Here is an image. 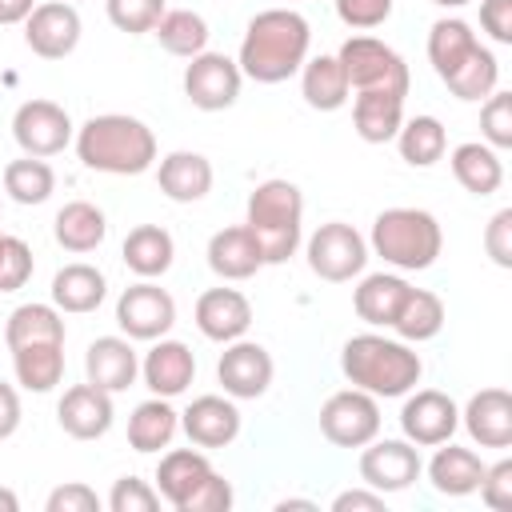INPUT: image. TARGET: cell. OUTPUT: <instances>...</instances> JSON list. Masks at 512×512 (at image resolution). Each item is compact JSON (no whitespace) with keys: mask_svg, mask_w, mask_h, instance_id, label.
Wrapping results in <instances>:
<instances>
[{"mask_svg":"<svg viewBox=\"0 0 512 512\" xmlns=\"http://www.w3.org/2000/svg\"><path fill=\"white\" fill-rule=\"evenodd\" d=\"M80 32H84L80 12L68 0H44L24 20V44L40 60H64V56H72L76 44H80Z\"/></svg>","mask_w":512,"mask_h":512,"instance_id":"9a60e30c","label":"cell"},{"mask_svg":"<svg viewBox=\"0 0 512 512\" xmlns=\"http://www.w3.org/2000/svg\"><path fill=\"white\" fill-rule=\"evenodd\" d=\"M292 508H304V512H320V504H316V500H300V496L276 500V512H292Z\"/></svg>","mask_w":512,"mask_h":512,"instance_id":"9f6ffc18","label":"cell"},{"mask_svg":"<svg viewBox=\"0 0 512 512\" xmlns=\"http://www.w3.org/2000/svg\"><path fill=\"white\" fill-rule=\"evenodd\" d=\"M456 428H460V408L448 392H440V388L404 392V408H400L404 440H412L416 448H436V444L452 440Z\"/></svg>","mask_w":512,"mask_h":512,"instance_id":"7c38bea8","label":"cell"},{"mask_svg":"<svg viewBox=\"0 0 512 512\" xmlns=\"http://www.w3.org/2000/svg\"><path fill=\"white\" fill-rule=\"evenodd\" d=\"M212 160L204 152H192V148H176L168 156H160L156 164V184L160 192L172 200V204H196L212 192Z\"/></svg>","mask_w":512,"mask_h":512,"instance_id":"7402d4cb","label":"cell"},{"mask_svg":"<svg viewBox=\"0 0 512 512\" xmlns=\"http://www.w3.org/2000/svg\"><path fill=\"white\" fill-rule=\"evenodd\" d=\"M240 408L232 396H196L184 412H180V428L188 436V444L196 448H228L240 436Z\"/></svg>","mask_w":512,"mask_h":512,"instance_id":"d6986e66","label":"cell"},{"mask_svg":"<svg viewBox=\"0 0 512 512\" xmlns=\"http://www.w3.org/2000/svg\"><path fill=\"white\" fill-rule=\"evenodd\" d=\"M480 140L496 152L512 148V92H492L480 104Z\"/></svg>","mask_w":512,"mask_h":512,"instance_id":"7bdbcfd3","label":"cell"},{"mask_svg":"<svg viewBox=\"0 0 512 512\" xmlns=\"http://www.w3.org/2000/svg\"><path fill=\"white\" fill-rule=\"evenodd\" d=\"M16 508H20L16 492H12V488H0V512H16Z\"/></svg>","mask_w":512,"mask_h":512,"instance_id":"6f0895ef","label":"cell"},{"mask_svg":"<svg viewBox=\"0 0 512 512\" xmlns=\"http://www.w3.org/2000/svg\"><path fill=\"white\" fill-rule=\"evenodd\" d=\"M40 0H0V24H24Z\"/></svg>","mask_w":512,"mask_h":512,"instance_id":"11a10c76","label":"cell"},{"mask_svg":"<svg viewBox=\"0 0 512 512\" xmlns=\"http://www.w3.org/2000/svg\"><path fill=\"white\" fill-rule=\"evenodd\" d=\"M480 28L496 44H512V0H480Z\"/></svg>","mask_w":512,"mask_h":512,"instance_id":"816d5d0a","label":"cell"},{"mask_svg":"<svg viewBox=\"0 0 512 512\" xmlns=\"http://www.w3.org/2000/svg\"><path fill=\"white\" fill-rule=\"evenodd\" d=\"M244 224L256 236L264 264H284L304 244V192L292 180H260L248 192Z\"/></svg>","mask_w":512,"mask_h":512,"instance_id":"277c9868","label":"cell"},{"mask_svg":"<svg viewBox=\"0 0 512 512\" xmlns=\"http://www.w3.org/2000/svg\"><path fill=\"white\" fill-rule=\"evenodd\" d=\"M388 328L408 344H424V340L440 336V328H444V300L428 288H408V296L396 308Z\"/></svg>","mask_w":512,"mask_h":512,"instance_id":"d590c367","label":"cell"},{"mask_svg":"<svg viewBox=\"0 0 512 512\" xmlns=\"http://www.w3.org/2000/svg\"><path fill=\"white\" fill-rule=\"evenodd\" d=\"M64 336H68V328H64V312L56 304H36L32 300V304L12 308L8 320H4V344H8V352L20 348V344H44V340L64 344Z\"/></svg>","mask_w":512,"mask_h":512,"instance_id":"836d02e7","label":"cell"},{"mask_svg":"<svg viewBox=\"0 0 512 512\" xmlns=\"http://www.w3.org/2000/svg\"><path fill=\"white\" fill-rule=\"evenodd\" d=\"M72 144L80 164L104 176H140L156 164V132L128 112L88 116L76 128Z\"/></svg>","mask_w":512,"mask_h":512,"instance_id":"3957f363","label":"cell"},{"mask_svg":"<svg viewBox=\"0 0 512 512\" xmlns=\"http://www.w3.org/2000/svg\"><path fill=\"white\" fill-rule=\"evenodd\" d=\"M396 148H400V160L412 164V168H432L436 160H444L448 152V132L436 116H412L400 124L396 132Z\"/></svg>","mask_w":512,"mask_h":512,"instance_id":"f35d334b","label":"cell"},{"mask_svg":"<svg viewBox=\"0 0 512 512\" xmlns=\"http://www.w3.org/2000/svg\"><path fill=\"white\" fill-rule=\"evenodd\" d=\"M212 460L200 452V448H168L156 464V492L164 504H172L180 512V504L212 476Z\"/></svg>","mask_w":512,"mask_h":512,"instance_id":"d4e9b609","label":"cell"},{"mask_svg":"<svg viewBox=\"0 0 512 512\" xmlns=\"http://www.w3.org/2000/svg\"><path fill=\"white\" fill-rule=\"evenodd\" d=\"M476 44H480V36L472 32L468 20H460V16H440V20L428 28V64H432V72L444 80L448 72H456V68L464 64V56H468Z\"/></svg>","mask_w":512,"mask_h":512,"instance_id":"8d00e7d4","label":"cell"},{"mask_svg":"<svg viewBox=\"0 0 512 512\" xmlns=\"http://www.w3.org/2000/svg\"><path fill=\"white\" fill-rule=\"evenodd\" d=\"M320 432L336 448H364L380 436V400L360 388H340L320 404Z\"/></svg>","mask_w":512,"mask_h":512,"instance_id":"ba28073f","label":"cell"},{"mask_svg":"<svg viewBox=\"0 0 512 512\" xmlns=\"http://www.w3.org/2000/svg\"><path fill=\"white\" fill-rule=\"evenodd\" d=\"M240 88H244V72L232 56L224 52H200L184 64V96L192 108L200 112H224L240 100Z\"/></svg>","mask_w":512,"mask_h":512,"instance_id":"30bf717a","label":"cell"},{"mask_svg":"<svg viewBox=\"0 0 512 512\" xmlns=\"http://www.w3.org/2000/svg\"><path fill=\"white\" fill-rule=\"evenodd\" d=\"M232 508V484L220 476V472H212L184 504H180V512H228Z\"/></svg>","mask_w":512,"mask_h":512,"instance_id":"f907efd6","label":"cell"},{"mask_svg":"<svg viewBox=\"0 0 512 512\" xmlns=\"http://www.w3.org/2000/svg\"><path fill=\"white\" fill-rule=\"evenodd\" d=\"M332 512H384V492L376 488H344L332 496Z\"/></svg>","mask_w":512,"mask_h":512,"instance_id":"f5cc1de1","label":"cell"},{"mask_svg":"<svg viewBox=\"0 0 512 512\" xmlns=\"http://www.w3.org/2000/svg\"><path fill=\"white\" fill-rule=\"evenodd\" d=\"M52 236L64 252H76V256L96 252L108 236V216L92 200H68L52 220Z\"/></svg>","mask_w":512,"mask_h":512,"instance_id":"1f68e13d","label":"cell"},{"mask_svg":"<svg viewBox=\"0 0 512 512\" xmlns=\"http://www.w3.org/2000/svg\"><path fill=\"white\" fill-rule=\"evenodd\" d=\"M204 256L220 280H252L264 268V252H260L256 236L248 232V224H228V228L212 232Z\"/></svg>","mask_w":512,"mask_h":512,"instance_id":"603a6c76","label":"cell"},{"mask_svg":"<svg viewBox=\"0 0 512 512\" xmlns=\"http://www.w3.org/2000/svg\"><path fill=\"white\" fill-rule=\"evenodd\" d=\"M300 96H304V104L316 108V112H336V108H344V104L352 100V88H348V76H344L340 60L328 56V52L308 56V60L300 64Z\"/></svg>","mask_w":512,"mask_h":512,"instance_id":"4dcf8cb0","label":"cell"},{"mask_svg":"<svg viewBox=\"0 0 512 512\" xmlns=\"http://www.w3.org/2000/svg\"><path fill=\"white\" fill-rule=\"evenodd\" d=\"M368 252H376L384 264H392L396 272H424L436 264V256L444 252V232L440 220L428 208H384L372 220L368 232Z\"/></svg>","mask_w":512,"mask_h":512,"instance_id":"5b68a950","label":"cell"},{"mask_svg":"<svg viewBox=\"0 0 512 512\" xmlns=\"http://www.w3.org/2000/svg\"><path fill=\"white\" fill-rule=\"evenodd\" d=\"M100 504L104 500L96 496V488H88L84 480H68V484L48 492L44 512H100Z\"/></svg>","mask_w":512,"mask_h":512,"instance_id":"c3c4849f","label":"cell"},{"mask_svg":"<svg viewBox=\"0 0 512 512\" xmlns=\"http://www.w3.org/2000/svg\"><path fill=\"white\" fill-rule=\"evenodd\" d=\"M424 460L412 440H368L360 448V480L376 492H404L420 480Z\"/></svg>","mask_w":512,"mask_h":512,"instance_id":"5bb4252c","label":"cell"},{"mask_svg":"<svg viewBox=\"0 0 512 512\" xmlns=\"http://www.w3.org/2000/svg\"><path fill=\"white\" fill-rule=\"evenodd\" d=\"M140 376L148 384L152 396H164V400H176L188 392V384L196 380V356L184 340H172V336H160L152 340V348L144 352L140 360Z\"/></svg>","mask_w":512,"mask_h":512,"instance_id":"e0dca14e","label":"cell"},{"mask_svg":"<svg viewBox=\"0 0 512 512\" xmlns=\"http://www.w3.org/2000/svg\"><path fill=\"white\" fill-rule=\"evenodd\" d=\"M408 280L400 276V272H360V284L352 288V308H356V316L364 320V324H372V328H388L392 324V316H396V308L404 304V296H408Z\"/></svg>","mask_w":512,"mask_h":512,"instance_id":"f546056e","label":"cell"},{"mask_svg":"<svg viewBox=\"0 0 512 512\" xmlns=\"http://www.w3.org/2000/svg\"><path fill=\"white\" fill-rule=\"evenodd\" d=\"M104 12H108V24L128 32V36H144L156 28V20L168 12L164 0H104Z\"/></svg>","mask_w":512,"mask_h":512,"instance_id":"b9f144b4","label":"cell"},{"mask_svg":"<svg viewBox=\"0 0 512 512\" xmlns=\"http://www.w3.org/2000/svg\"><path fill=\"white\" fill-rule=\"evenodd\" d=\"M432 4H440V8H464V4H472V0H432Z\"/></svg>","mask_w":512,"mask_h":512,"instance_id":"680465c9","label":"cell"},{"mask_svg":"<svg viewBox=\"0 0 512 512\" xmlns=\"http://www.w3.org/2000/svg\"><path fill=\"white\" fill-rule=\"evenodd\" d=\"M460 428L480 448H512V392L480 388L460 408Z\"/></svg>","mask_w":512,"mask_h":512,"instance_id":"44dd1931","label":"cell"},{"mask_svg":"<svg viewBox=\"0 0 512 512\" xmlns=\"http://www.w3.org/2000/svg\"><path fill=\"white\" fill-rule=\"evenodd\" d=\"M104 504H108V512H156L160 508V492L140 476H120Z\"/></svg>","mask_w":512,"mask_h":512,"instance_id":"ee69618b","label":"cell"},{"mask_svg":"<svg viewBox=\"0 0 512 512\" xmlns=\"http://www.w3.org/2000/svg\"><path fill=\"white\" fill-rule=\"evenodd\" d=\"M368 240L352 228V224H344V220H328V224H320L308 240H304V260H308V268L320 276V280H328V284H348V280H356L364 268H368Z\"/></svg>","mask_w":512,"mask_h":512,"instance_id":"52a82bcc","label":"cell"},{"mask_svg":"<svg viewBox=\"0 0 512 512\" xmlns=\"http://www.w3.org/2000/svg\"><path fill=\"white\" fill-rule=\"evenodd\" d=\"M116 420L112 408V392L96 388V384H72L64 388L60 404H56V424L72 436V440H100Z\"/></svg>","mask_w":512,"mask_h":512,"instance_id":"ac0fdd59","label":"cell"},{"mask_svg":"<svg viewBox=\"0 0 512 512\" xmlns=\"http://www.w3.org/2000/svg\"><path fill=\"white\" fill-rule=\"evenodd\" d=\"M340 372L352 388L376 396V400H396L420 384L424 360L420 352L400 340V336H380V332H360L344 340L340 348Z\"/></svg>","mask_w":512,"mask_h":512,"instance_id":"7a4b0ae2","label":"cell"},{"mask_svg":"<svg viewBox=\"0 0 512 512\" xmlns=\"http://www.w3.org/2000/svg\"><path fill=\"white\" fill-rule=\"evenodd\" d=\"M392 4L396 0H336V16L356 32H372L392 16Z\"/></svg>","mask_w":512,"mask_h":512,"instance_id":"bcb514c9","label":"cell"},{"mask_svg":"<svg viewBox=\"0 0 512 512\" xmlns=\"http://www.w3.org/2000/svg\"><path fill=\"white\" fill-rule=\"evenodd\" d=\"M480 500L496 512H508L512 508V460H496V464H484V476H480Z\"/></svg>","mask_w":512,"mask_h":512,"instance_id":"7dc6e473","label":"cell"},{"mask_svg":"<svg viewBox=\"0 0 512 512\" xmlns=\"http://www.w3.org/2000/svg\"><path fill=\"white\" fill-rule=\"evenodd\" d=\"M32 268H36L32 248H28L20 236H8V240H4V260H0V292L24 288V284L32 280Z\"/></svg>","mask_w":512,"mask_h":512,"instance_id":"f6af8a7d","label":"cell"},{"mask_svg":"<svg viewBox=\"0 0 512 512\" xmlns=\"http://www.w3.org/2000/svg\"><path fill=\"white\" fill-rule=\"evenodd\" d=\"M192 320L200 328L204 340H216V344H232L240 336H248L252 328V304L240 288H208L196 296V308H192Z\"/></svg>","mask_w":512,"mask_h":512,"instance_id":"2e32d148","label":"cell"},{"mask_svg":"<svg viewBox=\"0 0 512 512\" xmlns=\"http://www.w3.org/2000/svg\"><path fill=\"white\" fill-rule=\"evenodd\" d=\"M12 372L24 392H52L64 380V344H20L12 348Z\"/></svg>","mask_w":512,"mask_h":512,"instance_id":"e575fe53","label":"cell"},{"mask_svg":"<svg viewBox=\"0 0 512 512\" xmlns=\"http://www.w3.org/2000/svg\"><path fill=\"white\" fill-rule=\"evenodd\" d=\"M116 324L128 340H160L176 324V300L156 280H136L116 300Z\"/></svg>","mask_w":512,"mask_h":512,"instance_id":"8fae6325","label":"cell"},{"mask_svg":"<svg viewBox=\"0 0 512 512\" xmlns=\"http://www.w3.org/2000/svg\"><path fill=\"white\" fill-rule=\"evenodd\" d=\"M444 84H448V92L456 100H484V96H492L500 88V60H496V52L488 44H476L464 56V64L444 76Z\"/></svg>","mask_w":512,"mask_h":512,"instance_id":"ab89813d","label":"cell"},{"mask_svg":"<svg viewBox=\"0 0 512 512\" xmlns=\"http://www.w3.org/2000/svg\"><path fill=\"white\" fill-rule=\"evenodd\" d=\"M448 164H452V176L464 192L472 196H492L500 192L504 184V160L496 148H488L484 140H464L448 152Z\"/></svg>","mask_w":512,"mask_h":512,"instance_id":"f1b7e54d","label":"cell"},{"mask_svg":"<svg viewBox=\"0 0 512 512\" xmlns=\"http://www.w3.org/2000/svg\"><path fill=\"white\" fill-rule=\"evenodd\" d=\"M344 76H348V88L352 92H372V88H392V92H408L412 88V76H408V64L404 56L376 40V36H348L336 52Z\"/></svg>","mask_w":512,"mask_h":512,"instance_id":"8992f818","label":"cell"},{"mask_svg":"<svg viewBox=\"0 0 512 512\" xmlns=\"http://www.w3.org/2000/svg\"><path fill=\"white\" fill-rule=\"evenodd\" d=\"M140 376V352L132 348V340L120 336H96L84 352V380L104 388V392H128Z\"/></svg>","mask_w":512,"mask_h":512,"instance_id":"ffe728a7","label":"cell"},{"mask_svg":"<svg viewBox=\"0 0 512 512\" xmlns=\"http://www.w3.org/2000/svg\"><path fill=\"white\" fill-rule=\"evenodd\" d=\"M272 376H276L272 352L244 336L224 344V352L216 360V380H220L224 396H232V400H260L272 388Z\"/></svg>","mask_w":512,"mask_h":512,"instance_id":"4fadbf2b","label":"cell"},{"mask_svg":"<svg viewBox=\"0 0 512 512\" xmlns=\"http://www.w3.org/2000/svg\"><path fill=\"white\" fill-rule=\"evenodd\" d=\"M52 304L60 308V312H68V316H84V312H96L100 304H104V296H108V280H104V272L96 268V264H84V260H76V264H64L56 276H52Z\"/></svg>","mask_w":512,"mask_h":512,"instance_id":"83f0119b","label":"cell"},{"mask_svg":"<svg viewBox=\"0 0 512 512\" xmlns=\"http://www.w3.org/2000/svg\"><path fill=\"white\" fill-rule=\"evenodd\" d=\"M404 100H408V92H392V88L356 92L352 96V128H356V136L364 144L396 140V132L404 124Z\"/></svg>","mask_w":512,"mask_h":512,"instance_id":"cb8c5ba5","label":"cell"},{"mask_svg":"<svg viewBox=\"0 0 512 512\" xmlns=\"http://www.w3.org/2000/svg\"><path fill=\"white\" fill-rule=\"evenodd\" d=\"M72 136H76V124L64 112V104H56V100L36 96V100H24L12 112V140L20 144L24 156L48 160V156L64 152L72 144Z\"/></svg>","mask_w":512,"mask_h":512,"instance_id":"9c48e42d","label":"cell"},{"mask_svg":"<svg viewBox=\"0 0 512 512\" xmlns=\"http://www.w3.org/2000/svg\"><path fill=\"white\" fill-rule=\"evenodd\" d=\"M152 36L160 40V48L168 52V56H184V60H192V56H200L204 48H208V20L200 16V12H192V8H168L160 20H156V28H152Z\"/></svg>","mask_w":512,"mask_h":512,"instance_id":"74e56055","label":"cell"},{"mask_svg":"<svg viewBox=\"0 0 512 512\" xmlns=\"http://www.w3.org/2000/svg\"><path fill=\"white\" fill-rule=\"evenodd\" d=\"M312 48V24L296 8H264L248 20L236 64L256 84H284L300 72Z\"/></svg>","mask_w":512,"mask_h":512,"instance_id":"6da1fadb","label":"cell"},{"mask_svg":"<svg viewBox=\"0 0 512 512\" xmlns=\"http://www.w3.org/2000/svg\"><path fill=\"white\" fill-rule=\"evenodd\" d=\"M120 260L124 268L136 276V280H160L172 260H176V240L168 228L160 224H136L128 236H124V248H120Z\"/></svg>","mask_w":512,"mask_h":512,"instance_id":"484cf974","label":"cell"},{"mask_svg":"<svg viewBox=\"0 0 512 512\" xmlns=\"http://www.w3.org/2000/svg\"><path fill=\"white\" fill-rule=\"evenodd\" d=\"M20 392L12 388V384H4L0 380V440H8V436H16V428H20Z\"/></svg>","mask_w":512,"mask_h":512,"instance_id":"db71d44e","label":"cell"},{"mask_svg":"<svg viewBox=\"0 0 512 512\" xmlns=\"http://www.w3.org/2000/svg\"><path fill=\"white\" fill-rule=\"evenodd\" d=\"M68 4H76V0H68Z\"/></svg>","mask_w":512,"mask_h":512,"instance_id":"94428289","label":"cell"},{"mask_svg":"<svg viewBox=\"0 0 512 512\" xmlns=\"http://www.w3.org/2000/svg\"><path fill=\"white\" fill-rule=\"evenodd\" d=\"M428 472V484L440 492V496H472L480 488V476H484V460L472 452V448H460L452 440L436 444L432 460L424 464Z\"/></svg>","mask_w":512,"mask_h":512,"instance_id":"4316f807","label":"cell"},{"mask_svg":"<svg viewBox=\"0 0 512 512\" xmlns=\"http://www.w3.org/2000/svg\"><path fill=\"white\" fill-rule=\"evenodd\" d=\"M484 252L496 268H512V208L492 212V220L484 228Z\"/></svg>","mask_w":512,"mask_h":512,"instance_id":"681fc988","label":"cell"},{"mask_svg":"<svg viewBox=\"0 0 512 512\" xmlns=\"http://www.w3.org/2000/svg\"><path fill=\"white\" fill-rule=\"evenodd\" d=\"M4 240H8V236H4V232H0V260H4Z\"/></svg>","mask_w":512,"mask_h":512,"instance_id":"91938a15","label":"cell"},{"mask_svg":"<svg viewBox=\"0 0 512 512\" xmlns=\"http://www.w3.org/2000/svg\"><path fill=\"white\" fill-rule=\"evenodd\" d=\"M176 432H180V412H176L172 400H164V396L140 400V404L132 408V416H128V444H132L136 452H144V456L168 448V444L176 440Z\"/></svg>","mask_w":512,"mask_h":512,"instance_id":"d6a6232c","label":"cell"},{"mask_svg":"<svg viewBox=\"0 0 512 512\" xmlns=\"http://www.w3.org/2000/svg\"><path fill=\"white\" fill-rule=\"evenodd\" d=\"M4 192H8L16 204H24V208L44 204V200L56 192V172H52V164L40 160V156L8 160V164H4Z\"/></svg>","mask_w":512,"mask_h":512,"instance_id":"60d3db41","label":"cell"}]
</instances>
